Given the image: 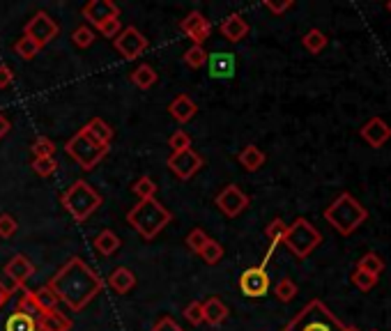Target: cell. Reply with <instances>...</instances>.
Here are the masks:
<instances>
[{"label": "cell", "instance_id": "cell-48", "mask_svg": "<svg viewBox=\"0 0 391 331\" xmlns=\"http://www.w3.org/2000/svg\"><path fill=\"white\" fill-rule=\"evenodd\" d=\"M293 5H295L293 0H286V3H272V0H265V7H267L272 14H283L290 10Z\"/></svg>", "mask_w": 391, "mask_h": 331}, {"label": "cell", "instance_id": "cell-2", "mask_svg": "<svg viewBox=\"0 0 391 331\" xmlns=\"http://www.w3.org/2000/svg\"><path fill=\"white\" fill-rule=\"evenodd\" d=\"M127 221L140 237L150 242L173 221V214H170L156 198H150V200L136 203L134 207L127 212Z\"/></svg>", "mask_w": 391, "mask_h": 331}, {"label": "cell", "instance_id": "cell-41", "mask_svg": "<svg viewBox=\"0 0 391 331\" xmlns=\"http://www.w3.org/2000/svg\"><path fill=\"white\" fill-rule=\"evenodd\" d=\"M72 42L78 46V49H88V46L95 42V33L88 26H78L72 33Z\"/></svg>", "mask_w": 391, "mask_h": 331}, {"label": "cell", "instance_id": "cell-33", "mask_svg": "<svg viewBox=\"0 0 391 331\" xmlns=\"http://www.w3.org/2000/svg\"><path fill=\"white\" fill-rule=\"evenodd\" d=\"M274 295H276L279 302H293V299L297 297V286H295V281L290 279H281L276 286H274Z\"/></svg>", "mask_w": 391, "mask_h": 331}, {"label": "cell", "instance_id": "cell-1", "mask_svg": "<svg viewBox=\"0 0 391 331\" xmlns=\"http://www.w3.org/2000/svg\"><path fill=\"white\" fill-rule=\"evenodd\" d=\"M58 299L67 306L72 313H81L97 295L104 290V279L92 272L81 258H69L60 270L51 276V281L46 283Z\"/></svg>", "mask_w": 391, "mask_h": 331}, {"label": "cell", "instance_id": "cell-8", "mask_svg": "<svg viewBox=\"0 0 391 331\" xmlns=\"http://www.w3.org/2000/svg\"><path fill=\"white\" fill-rule=\"evenodd\" d=\"M320 242H323V235H320L318 228L309 223L307 219H297L293 226H288L286 237H283V244L293 251V256L300 260L309 258L313 251L320 247Z\"/></svg>", "mask_w": 391, "mask_h": 331}, {"label": "cell", "instance_id": "cell-34", "mask_svg": "<svg viewBox=\"0 0 391 331\" xmlns=\"http://www.w3.org/2000/svg\"><path fill=\"white\" fill-rule=\"evenodd\" d=\"M134 193L138 196V200H150V198H154V196H156V184H154V179H150L147 175L138 177L136 184H134Z\"/></svg>", "mask_w": 391, "mask_h": 331}, {"label": "cell", "instance_id": "cell-26", "mask_svg": "<svg viewBox=\"0 0 391 331\" xmlns=\"http://www.w3.org/2000/svg\"><path fill=\"white\" fill-rule=\"evenodd\" d=\"M85 131L90 133L92 138L97 140V143L101 145H111V140H113V129L108 127V124L101 120V117H92V120L85 124Z\"/></svg>", "mask_w": 391, "mask_h": 331}, {"label": "cell", "instance_id": "cell-32", "mask_svg": "<svg viewBox=\"0 0 391 331\" xmlns=\"http://www.w3.org/2000/svg\"><path fill=\"white\" fill-rule=\"evenodd\" d=\"M286 230H288V226L283 219H274L272 223L265 228V235H267V240L272 242V249H276V244L283 242Z\"/></svg>", "mask_w": 391, "mask_h": 331}, {"label": "cell", "instance_id": "cell-47", "mask_svg": "<svg viewBox=\"0 0 391 331\" xmlns=\"http://www.w3.org/2000/svg\"><path fill=\"white\" fill-rule=\"evenodd\" d=\"M152 331H182L179 329V325L173 320V318H161L156 325L152 327Z\"/></svg>", "mask_w": 391, "mask_h": 331}, {"label": "cell", "instance_id": "cell-13", "mask_svg": "<svg viewBox=\"0 0 391 331\" xmlns=\"http://www.w3.org/2000/svg\"><path fill=\"white\" fill-rule=\"evenodd\" d=\"M168 168L175 172L179 179H191L196 172L202 168V156L193 149H182L168 156Z\"/></svg>", "mask_w": 391, "mask_h": 331}, {"label": "cell", "instance_id": "cell-30", "mask_svg": "<svg viewBox=\"0 0 391 331\" xmlns=\"http://www.w3.org/2000/svg\"><path fill=\"white\" fill-rule=\"evenodd\" d=\"M357 270L362 272H369L373 276H380L382 272H385V260H382L375 251H369V253H364L362 260L357 263Z\"/></svg>", "mask_w": 391, "mask_h": 331}, {"label": "cell", "instance_id": "cell-51", "mask_svg": "<svg viewBox=\"0 0 391 331\" xmlns=\"http://www.w3.org/2000/svg\"><path fill=\"white\" fill-rule=\"evenodd\" d=\"M346 331H359V329H355V327H346Z\"/></svg>", "mask_w": 391, "mask_h": 331}, {"label": "cell", "instance_id": "cell-4", "mask_svg": "<svg viewBox=\"0 0 391 331\" xmlns=\"http://www.w3.org/2000/svg\"><path fill=\"white\" fill-rule=\"evenodd\" d=\"M281 331H346V325L320 299H313Z\"/></svg>", "mask_w": 391, "mask_h": 331}, {"label": "cell", "instance_id": "cell-20", "mask_svg": "<svg viewBox=\"0 0 391 331\" xmlns=\"http://www.w3.org/2000/svg\"><path fill=\"white\" fill-rule=\"evenodd\" d=\"M168 113L173 115V120H177L179 124H186L189 120H193L196 113H198V106H196L193 99L186 97V94H177V97L170 101Z\"/></svg>", "mask_w": 391, "mask_h": 331}, {"label": "cell", "instance_id": "cell-50", "mask_svg": "<svg viewBox=\"0 0 391 331\" xmlns=\"http://www.w3.org/2000/svg\"><path fill=\"white\" fill-rule=\"evenodd\" d=\"M7 133H10V120H7L3 113H0V140H3Z\"/></svg>", "mask_w": 391, "mask_h": 331}, {"label": "cell", "instance_id": "cell-7", "mask_svg": "<svg viewBox=\"0 0 391 331\" xmlns=\"http://www.w3.org/2000/svg\"><path fill=\"white\" fill-rule=\"evenodd\" d=\"M108 147H111V145L97 143V140L92 138L90 133L85 131V127H83V129H78L74 136L67 140L65 152L72 156V159L78 166H81L83 170H92L108 154Z\"/></svg>", "mask_w": 391, "mask_h": 331}, {"label": "cell", "instance_id": "cell-18", "mask_svg": "<svg viewBox=\"0 0 391 331\" xmlns=\"http://www.w3.org/2000/svg\"><path fill=\"white\" fill-rule=\"evenodd\" d=\"M359 133H362V138H364L371 147L380 149V147L385 145L387 140L391 138V127H389V124H387L385 120H382V117H371V120L364 124L362 131H359Z\"/></svg>", "mask_w": 391, "mask_h": 331}, {"label": "cell", "instance_id": "cell-17", "mask_svg": "<svg viewBox=\"0 0 391 331\" xmlns=\"http://www.w3.org/2000/svg\"><path fill=\"white\" fill-rule=\"evenodd\" d=\"M7 279H10L14 286H17L19 290L23 288V283H26L30 276L35 274V265L30 263L28 256H23V253H17L14 256L10 263L5 265V272H3Z\"/></svg>", "mask_w": 391, "mask_h": 331}, {"label": "cell", "instance_id": "cell-49", "mask_svg": "<svg viewBox=\"0 0 391 331\" xmlns=\"http://www.w3.org/2000/svg\"><path fill=\"white\" fill-rule=\"evenodd\" d=\"M12 81H14V72H12V67L0 65V88H10Z\"/></svg>", "mask_w": 391, "mask_h": 331}, {"label": "cell", "instance_id": "cell-12", "mask_svg": "<svg viewBox=\"0 0 391 331\" xmlns=\"http://www.w3.org/2000/svg\"><path fill=\"white\" fill-rule=\"evenodd\" d=\"M214 203H216V207L221 209L226 216L235 219V216H239L242 212L249 207V196L242 191L239 186L228 184V186L223 189V191H219Z\"/></svg>", "mask_w": 391, "mask_h": 331}, {"label": "cell", "instance_id": "cell-21", "mask_svg": "<svg viewBox=\"0 0 391 331\" xmlns=\"http://www.w3.org/2000/svg\"><path fill=\"white\" fill-rule=\"evenodd\" d=\"M108 288L117 295H127L136 288V274L127 270V267H117V270L108 276Z\"/></svg>", "mask_w": 391, "mask_h": 331}, {"label": "cell", "instance_id": "cell-37", "mask_svg": "<svg viewBox=\"0 0 391 331\" xmlns=\"http://www.w3.org/2000/svg\"><path fill=\"white\" fill-rule=\"evenodd\" d=\"M33 170L39 177H51L58 170V163L53 156H42V159H33Z\"/></svg>", "mask_w": 391, "mask_h": 331}, {"label": "cell", "instance_id": "cell-6", "mask_svg": "<svg viewBox=\"0 0 391 331\" xmlns=\"http://www.w3.org/2000/svg\"><path fill=\"white\" fill-rule=\"evenodd\" d=\"M39 320H42V313H39L33 290L21 288V295L17 299V309L10 315H0V331H42L39 329Z\"/></svg>", "mask_w": 391, "mask_h": 331}, {"label": "cell", "instance_id": "cell-23", "mask_svg": "<svg viewBox=\"0 0 391 331\" xmlns=\"http://www.w3.org/2000/svg\"><path fill=\"white\" fill-rule=\"evenodd\" d=\"M237 159H239L242 166H244V170L256 172V170H260L263 166H265V159H267V156H265V152L258 145H246L239 152Z\"/></svg>", "mask_w": 391, "mask_h": 331}, {"label": "cell", "instance_id": "cell-16", "mask_svg": "<svg viewBox=\"0 0 391 331\" xmlns=\"http://www.w3.org/2000/svg\"><path fill=\"white\" fill-rule=\"evenodd\" d=\"M81 14L90 23H95V28H99L108 19H120V7L111 0H90L88 5H83Z\"/></svg>", "mask_w": 391, "mask_h": 331}, {"label": "cell", "instance_id": "cell-19", "mask_svg": "<svg viewBox=\"0 0 391 331\" xmlns=\"http://www.w3.org/2000/svg\"><path fill=\"white\" fill-rule=\"evenodd\" d=\"M221 35L228 39V42H242V39H244L246 35H249V23L244 21V17H242V14H230V17H226L223 19V23H221Z\"/></svg>", "mask_w": 391, "mask_h": 331}, {"label": "cell", "instance_id": "cell-36", "mask_svg": "<svg viewBox=\"0 0 391 331\" xmlns=\"http://www.w3.org/2000/svg\"><path fill=\"white\" fill-rule=\"evenodd\" d=\"M184 62L189 65L191 69H200L202 65L207 62V53L202 46H191V49H186L184 53Z\"/></svg>", "mask_w": 391, "mask_h": 331}, {"label": "cell", "instance_id": "cell-46", "mask_svg": "<svg viewBox=\"0 0 391 331\" xmlns=\"http://www.w3.org/2000/svg\"><path fill=\"white\" fill-rule=\"evenodd\" d=\"M101 35L104 37H108V39H113V37H117L120 35V30H122V23H120V19H108V21H104L101 23V26L97 28Z\"/></svg>", "mask_w": 391, "mask_h": 331}, {"label": "cell", "instance_id": "cell-10", "mask_svg": "<svg viewBox=\"0 0 391 331\" xmlns=\"http://www.w3.org/2000/svg\"><path fill=\"white\" fill-rule=\"evenodd\" d=\"M115 49L122 55L124 60H136L140 58V53L147 49V37H143L138 28H122L120 35L115 37Z\"/></svg>", "mask_w": 391, "mask_h": 331}, {"label": "cell", "instance_id": "cell-40", "mask_svg": "<svg viewBox=\"0 0 391 331\" xmlns=\"http://www.w3.org/2000/svg\"><path fill=\"white\" fill-rule=\"evenodd\" d=\"M352 283H355V288H359L362 293H369V290L375 288V283H378V276L357 270L355 274H352Z\"/></svg>", "mask_w": 391, "mask_h": 331}, {"label": "cell", "instance_id": "cell-24", "mask_svg": "<svg viewBox=\"0 0 391 331\" xmlns=\"http://www.w3.org/2000/svg\"><path fill=\"white\" fill-rule=\"evenodd\" d=\"M39 329L42 331H69L72 329V320L60 311L44 313L42 320H39Z\"/></svg>", "mask_w": 391, "mask_h": 331}, {"label": "cell", "instance_id": "cell-22", "mask_svg": "<svg viewBox=\"0 0 391 331\" xmlns=\"http://www.w3.org/2000/svg\"><path fill=\"white\" fill-rule=\"evenodd\" d=\"M202 315H205V322L212 327L223 325L226 318H228V306H226L219 297H209L205 304H202Z\"/></svg>", "mask_w": 391, "mask_h": 331}, {"label": "cell", "instance_id": "cell-35", "mask_svg": "<svg viewBox=\"0 0 391 331\" xmlns=\"http://www.w3.org/2000/svg\"><path fill=\"white\" fill-rule=\"evenodd\" d=\"M198 256H200L202 260H205V265H216L219 260L223 258V247H221V244H219L216 240H209V242L205 244V249H202Z\"/></svg>", "mask_w": 391, "mask_h": 331}, {"label": "cell", "instance_id": "cell-38", "mask_svg": "<svg viewBox=\"0 0 391 331\" xmlns=\"http://www.w3.org/2000/svg\"><path fill=\"white\" fill-rule=\"evenodd\" d=\"M209 242L207 233L200 230V228H193V230L186 235V247H189L193 253H200L202 249H205V244Z\"/></svg>", "mask_w": 391, "mask_h": 331}, {"label": "cell", "instance_id": "cell-42", "mask_svg": "<svg viewBox=\"0 0 391 331\" xmlns=\"http://www.w3.org/2000/svg\"><path fill=\"white\" fill-rule=\"evenodd\" d=\"M168 147L173 149V152H182V149H189L191 147V136L186 131H175L173 136L168 138Z\"/></svg>", "mask_w": 391, "mask_h": 331}, {"label": "cell", "instance_id": "cell-3", "mask_svg": "<svg viewBox=\"0 0 391 331\" xmlns=\"http://www.w3.org/2000/svg\"><path fill=\"white\" fill-rule=\"evenodd\" d=\"M369 219V209L364 207L352 193H341L330 207L325 209V221L330 223L336 233H341L343 237H348L357 230L364 221Z\"/></svg>", "mask_w": 391, "mask_h": 331}, {"label": "cell", "instance_id": "cell-45", "mask_svg": "<svg viewBox=\"0 0 391 331\" xmlns=\"http://www.w3.org/2000/svg\"><path fill=\"white\" fill-rule=\"evenodd\" d=\"M17 219H14L12 214H0V237L3 240H10L14 233H17Z\"/></svg>", "mask_w": 391, "mask_h": 331}, {"label": "cell", "instance_id": "cell-44", "mask_svg": "<svg viewBox=\"0 0 391 331\" xmlns=\"http://www.w3.org/2000/svg\"><path fill=\"white\" fill-rule=\"evenodd\" d=\"M184 318L191 322V325H202L205 322V315H202V304L200 302H191L189 306L184 309Z\"/></svg>", "mask_w": 391, "mask_h": 331}, {"label": "cell", "instance_id": "cell-15", "mask_svg": "<svg viewBox=\"0 0 391 331\" xmlns=\"http://www.w3.org/2000/svg\"><path fill=\"white\" fill-rule=\"evenodd\" d=\"M207 72L212 78H219V81H228V78L235 76V53L228 51H216V53H207Z\"/></svg>", "mask_w": 391, "mask_h": 331}, {"label": "cell", "instance_id": "cell-29", "mask_svg": "<svg viewBox=\"0 0 391 331\" xmlns=\"http://www.w3.org/2000/svg\"><path fill=\"white\" fill-rule=\"evenodd\" d=\"M327 35L323 33V30H318V28H311L307 35L302 37V44H304V49H307L309 53H320V51H325V46H327Z\"/></svg>", "mask_w": 391, "mask_h": 331}, {"label": "cell", "instance_id": "cell-39", "mask_svg": "<svg viewBox=\"0 0 391 331\" xmlns=\"http://www.w3.org/2000/svg\"><path fill=\"white\" fill-rule=\"evenodd\" d=\"M53 152H56V143H53L51 138L39 136V138L33 140V154H35V159H42V156H53Z\"/></svg>", "mask_w": 391, "mask_h": 331}, {"label": "cell", "instance_id": "cell-14", "mask_svg": "<svg viewBox=\"0 0 391 331\" xmlns=\"http://www.w3.org/2000/svg\"><path fill=\"white\" fill-rule=\"evenodd\" d=\"M179 30L186 35L193 42V46H202V42L209 37V33H212V23H209L198 10L189 12L186 17L179 21Z\"/></svg>", "mask_w": 391, "mask_h": 331}, {"label": "cell", "instance_id": "cell-31", "mask_svg": "<svg viewBox=\"0 0 391 331\" xmlns=\"http://www.w3.org/2000/svg\"><path fill=\"white\" fill-rule=\"evenodd\" d=\"M14 51H17L23 60H33L35 55H37L39 51H42V46H39V44L35 42V39H30V37L23 35V37L19 39V42L14 44Z\"/></svg>", "mask_w": 391, "mask_h": 331}, {"label": "cell", "instance_id": "cell-9", "mask_svg": "<svg viewBox=\"0 0 391 331\" xmlns=\"http://www.w3.org/2000/svg\"><path fill=\"white\" fill-rule=\"evenodd\" d=\"M23 35L30 37V39H35V42L44 49L46 44H51L53 39L60 35V26L46 12H37L35 17L26 23V28H23Z\"/></svg>", "mask_w": 391, "mask_h": 331}, {"label": "cell", "instance_id": "cell-5", "mask_svg": "<svg viewBox=\"0 0 391 331\" xmlns=\"http://www.w3.org/2000/svg\"><path fill=\"white\" fill-rule=\"evenodd\" d=\"M60 203H62V207L78 221V223H83V221H88L99 209L101 196L85 182V179H76V182L62 193Z\"/></svg>", "mask_w": 391, "mask_h": 331}, {"label": "cell", "instance_id": "cell-27", "mask_svg": "<svg viewBox=\"0 0 391 331\" xmlns=\"http://www.w3.org/2000/svg\"><path fill=\"white\" fill-rule=\"evenodd\" d=\"M120 244H122L120 237H117L113 230H108V228H106V230H101L95 237V249L99 251L101 256H106V258L113 256L115 251L120 249Z\"/></svg>", "mask_w": 391, "mask_h": 331}, {"label": "cell", "instance_id": "cell-25", "mask_svg": "<svg viewBox=\"0 0 391 331\" xmlns=\"http://www.w3.org/2000/svg\"><path fill=\"white\" fill-rule=\"evenodd\" d=\"M33 299H35V304H37V309L39 313H53V311H58V304H60V299L58 295L53 293V290L49 286H44V288H39L33 293Z\"/></svg>", "mask_w": 391, "mask_h": 331}, {"label": "cell", "instance_id": "cell-28", "mask_svg": "<svg viewBox=\"0 0 391 331\" xmlns=\"http://www.w3.org/2000/svg\"><path fill=\"white\" fill-rule=\"evenodd\" d=\"M156 72L150 65H138L134 72H131V83L136 85L138 90H150L152 85L156 83Z\"/></svg>", "mask_w": 391, "mask_h": 331}, {"label": "cell", "instance_id": "cell-11", "mask_svg": "<svg viewBox=\"0 0 391 331\" xmlns=\"http://www.w3.org/2000/svg\"><path fill=\"white\" fill-rule=\"evenodd\" d=\"M239 290L246 297L258 299L270 293V274L265 267H249L239 276Z\"/></svg>", "mask_w": 391, "mask_h": 331}, {"label": "cell", "instance_id": "cell-43", "mask_svg": "<svg viewBox=\"0 0 391 331\" xmlns=\"http://www.w3.org/2000/svg\"><path fill=\"white\" fill-rule=\"evenodd\" d=\"M14 293H19V288L3 274L0 276V311H3V306L14 297Z\"/></svg>", "mask_w": 391, "mask_h": 331}, {"label": "cell", "instance_id": "cell-52", "mask_svg": "<svg viewBox=\"0 0 391 331\" xmlns=\"http://www.w3.org/2000/svg\"><path fill=\"white\" fill-rule=\"evenodd\" d=\"M387 10L391 12V0H389V3H387Z\"/></svg>", "mask_w": 391, "mask_h": 331}]
</instances>
